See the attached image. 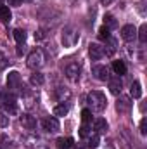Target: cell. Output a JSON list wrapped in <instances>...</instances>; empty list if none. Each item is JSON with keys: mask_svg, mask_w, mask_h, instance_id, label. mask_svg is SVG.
Wrapping results in <instances>:
<instances>
[{"mask_svg": "<svg viewBox=\"0 0 147 149\" xmlns=\"http://www.w3.org/2000/svg\"><path fill=\"white\" fill-rule=\"evenodd\" d=\"M88 104H90L94 113H102L107 106V99L101 90H92L88 94Z\"/></svg>", "mask_w": 147, "mask_h": 149, "instance_id": "1", "label": "cell"}, {"mask_svg": "<svg viewBox=\"0 0 147 149\" xmlns=\"http://www.w3.org/2000/svg\"><path fill=\"white\" fill-rule=\"evenodd\" d=\"M78 40H80V33H78V30L74 28V26H64V30H62V35H61V42H62V45L64 47H74L76 43H78Z\"/></svg>", "mask_w": 147, "mask_h": 149, "instance_id": "2", "label": "cell"}, {"mask_svg": "<svg viewBox=\"0 0 147 149\" xmlns=\"http://www.w3.org/2000/svg\"><path fill=\"white\" fill-rule=\"evenodd\" d=\"M43 64H45V54H43V50L42 49H33L28 54V68L38 71Z\"/></svg>", "mask_w": 147, "mask_h": 149, "instance_id": "3", "label": "cell"}, {"mask_svg": "<svg viewBox=\"0 0 147 149\" xmlns=\"http://www.w3.org/2000/svg\"><path fill=\"white\" fill-rule=\"evenodd\" d=\"M42 127H43V130L45 132H49V134H55V132H59V120H57V116H49V118H43L42 120Z\"/></svg>", "mask_w": 147, "mask_h": 149, "instance_id": "4", "label": "cell"}, {"mask_svg": "<svg viewBox=\"0 0 147 149\" xmlns=\"http://www.w3.org/2000/svg\"><path fill=\"white\" fill-rule=\"evenodd\" d=\"M2 106L5 108V111L9 114H16L17 113V99L14 94H7L3 99H2Z\"/></svg>", "mask_w": 147, "mask_h": 149, "instance_id": "5", "label": "cell"}, {"mask_svg": "<svg viewBox=\"0 0 147 149\" xmlns=\"http://www.w3.org/2000/svg\"><path fill=\"white\" fill-rule=\"evenodd\" d=\"M7 87L9 90H17L21 87V74L17 71H10L7 74Z\"/></svg>", "mask_w": 147, "mask_h": 149, "instance_id": "6", "label": "cell"}, {"mask_svg": "<svg viewBox=\"0 0 147 149\" xmlns=\"http://www.w3.org/2000/svg\"><path fill=\"white\" fill-rule=\"evenodd\" d=\"M88 54L94 61H99V59L104 57V47L101 43H90L88 45Z\"/></svg>", "mask_w": 147, "mask_h": 149, "instance_id": "7", "label": "cell"}, {"mask_svg": "<svg viewBox=\"0 0 147 149\" xmlns=\"http://www.w3.org/2000/svg\"><path fill=\"white\" fill-rule=\"evenodd\" d=\"M121 38L126 40V42L135 40V38H137V28H135L133 24H125V26L121 28Z\"/></svg>", "mask_w": 147, "mask_h": 149, "instance_id": "8", "label": "cell"}, {"mask_svg": "<svg viewBox=\"0 0 147 149\" xmlns=\"http://www.w3.org/2000/svg\"><path fill=\"white\" fill-rule=\"evenodd\" d=\"M92 73H94V76H95L97 80H101V81L109 80V70H107L106 66H102V64H95V66L92 68Z\"/></svg>", "mask_w": 147, "mask_h": 149, "instance_id": "9", "label": "cell"}, {"mask_svg": "<svg viewBox=\"0 0 147 149\" xmlns=\"http://www.w3.org/2000/svg\"><path fill=\"white\" fill-rule=\"evenodd\" d=\"M80 64L78 63H71V64H68L66 66V78L68 80H71V81H76L78 78H80Z\"/></svg>", "mask_w": 147, "mask_h": 149, "instance_id": "10", "label": "cell"}, {"mask_svg": "<svg viewBox=\"0 0 147 149\" xmlns=\"http://www.w3.org/2000/svg\"><path fill=\"white\" fill-rule=\"evenodd\" d=\"M107 81H109V90H111V94H114V95H121L123 83H121L119 76H112V78H109Z\"/></svg>", "mask_w": 147, "mask_h": 149, "instance_id": "11", "label": "cell"}, {"mask_svg": "<svg viewBox=\"0 0 147 149\" xmlns=\"http://www.w3.org/2000/svg\"><path fill=\"white\" fill-rule=\"evenodd\" d=\"M21 125H23L26 130H35V128H37V118L31 116V114H23V116H21Z\"/></svg>", "mask_w": 147, "mask_h": 149, "instance_id": "12", "label": "cell"}, {"mask_svg": "<svg viewBox=\"0 0 147 149\" xmlns=\"http://www.w3.org/2000/svg\"><path fill=\"white\" fill-rule=\"evenodd\" d=\"M55 97H57L59 102H66L71 97V92L68 88H64V87H59V88H55Z\"/></svg>", "mask_w": 147, "mask_h": 149, "instance_id": "13", "label": "cell"}, {"mask_svg": "<svg viewBox=\"0 0 147 149\" xmlns=\"http://www.w3.org/2000/svg\"><path fill=\"white\" fill-rule=\"evenodd\" d=\"M94 128L97 130V134H106L107 132V121L104 118H97L94 123Z\"/></svg>", "mask_w": 147, "mask_h": 149, "instance_id": "14", "label": "cell"}, {"mask_svg": "<svg viewBox=\"0 0 147 149\" xmlns=\"http://www.w3.org/2000/svg\"><path fill=\"white\" fill-rule=\"evenodd\" d=\"M130 106H132V102H130L128 97H119V99H118V104H116L118 111H128Z\"/></svg>", "mask_w": 147, "mask_h": 149, "instance_id": "15", "label": "cell"}, {"mask_svg": "<svg viewBox=\"0 0 147 149\" xmlns=\"http://www.w3.org/2000/svg\"><path fill=\"white\" fill-rule=\"evenodd\" d=\"M0 19L3 23H9L12 19V12H10V9L7 5H0Z\"/></svg>", "mask_w": 147, "mask_h": 149, "instance_id": "16", "label": "cell"}, {"mask_svg": "<svg viewBox=\"0 0 147 149\" xmlns=\"http://www.w3.org/2000/svg\"><path fill=\"white\" fill-rule=\"evenodd\" d=\"M112 71L118 74V76L125 74L126 73V66H125V63H123V61H114V63H112Z\"/></svg>", "mask_w": 147, "mask_h": 149, "instance_id": "17", "label": "cell"}, {"mask_svg": "<svg viewBox=\"0 0 147 149\" xmlns=\"http://www.w3.org/2000/svg\"><path fill=\"white\" fill-rule=\"evenodd\" d=\"M130 95H132L133 99H139V97L142 95V87H140V81H133V83H132Z\"/></svg>", "mask_w": 147, "mask_h": 149, "instance_id": "18", "label": "cell"}, {"mask_svg": "<svg viewBox=\"0 0 147 149\" xmlns=\"http://www.w3.org/2000/svg\"><path fill=\"white\" fill-rule=\"evenodd\" d=\"M43 81H45V78H43V74L35 71V73L30 76V83L31 85H35V87H40V85H43Z\"/></svg>", "mask_w": 147, "mask_h": 149, "instance_id": "19", "label": "cell"}, {"mask_svg": "<svg viewBox=\"0 0 147 149\" xmlns=\"http://www.w3.org/2000/svg\"><path fill=\"white\" fill-rule=\"evenodd\" d=\"M68 111H69V106L64 104V102H61V104H57L54 108V116H66Z\"/></svg>", "mask_w": 147, "mask_h": 149, "instance_id": "20", "label": "cell"}, {"mask_svg": "<svg viewBox=\"0 0 147 149\" xmlns=\"http://www.w3.org/2000/svg\"><path fill=\"white\" fill-rule=\"evenodd\" d=\"M73 146V139L71 137H61L59 141H57V148L59 149H68Z\"/></svg>", "mask_w": 147, "mask_h": 149, "instance_id": "21", "label": "cell"}, {"mask_svg": "<svg viewBox=\"0 0 147 149\" xmlns=\"http://www.w3.org/2000/svg\"><path fill=\"white\" fill-rule=\"evenodd\" d=\"M104 26H106L107 30H112V28H116V26H118V23H116L114 16H111V14H107V16L104 17Z\"/></svg>", "mask_w": 147, "mask_h": 149, "instance_id": "22", "label": "cell"}, {"mask_svg": "<svg viewBox=\"0 0 147 149\" xmlns=\"http://www.w3.org/2000/svg\"><path fill=\"white\" fill-rule=\"evenodd\" d=\"M14 40L17 43H24L26 42V31L24 30H14Z\"/></svg>", "mask_w": 147, "mask_h": 149, "instance_id": "23", "label": "cell"}, {"mask_svg": "<svg viewBox=\"0 0 147 149\" xmlns=\"http://www.w3.org/2000/svg\"><path fill=\"white\" fill-rule=\"evenodd\" d=\"M137 37H139V40L142 43H146L147 42V24H142L140 30H137Z\"/></svg>", "mask_w": 147, "mask_h": 149, "instance_id": "24", "label": "cell"}, {"mask_svg": "<svg viewBox=\"0 0 147 149\" xmlns=\"http://www.w3.org/2000/svg\"><path fill=\"white\" fill-rule=\"evenodd\" d=\"M99 142H101V137H99V134H90L88 135V148H97L99 146Z\"/></svg>", "mask_w": 147, "mask_h": 149, "instance_id": "25", "label": "cell"}, {"mask_svg": "<svg viewBox=\"0 0 147 149\" xmlns=\"http://www.w3.org/2000/svg\"><path fill=\"white\" fill-rule=\"evenodd\" d=\"M88 135H90V127L88 123H83L80 127V137H88Z\"/></svg>", "mask_w": 147, "mask_h": 149, "instance_id": "26", "label": "cell"}, {"mask_svg": "<svg viewBox=\"0 0 147 149\" xmlns=\"http://www.w3.org/2000/svg\"><path fill=\"white\" fill-rule=\"evenodd\" d=\"M81 120H83V123H90L92 121V111L90 109H83L81 111Z\"/></svg>", "mask_w": 147, "mask_h": 149, "instance_id": "27", "label": "cell"}, {"mask_svg": "<svg viewBox=\"0 0 147 149\" xmlns=\"http://www.w3.org/2000/svg\"><path fill=\"white\" fill-rule=\"evenodd\" d=\"M99 38H101V40H109V38H111L109 30H107L106 26H102V28L99 30Z\"/></svg>", "mask_w": 147, "mask_h": 149, "instance_id": "28", "label": "cell"}, {"mask_svg": "<svg viewBox=\"0 0 147 149\" xmlns=\"http://www.w3.org/2000/svg\"><path fill=\"white\" fill-rule=\"evenodd\" d=\"M9 125V116L5 113H0V127H7Z\"/></svg>", "mask_w": 147, "mask_h": 149, "instance_id": "29", "label": "cell"}, {"mask_svg": "<svg viewBox=\"0 0 147 149\" xmlns=\"http://www.w3.org/2000/svg\"><path fill=\"white\" fill-rule=\"evenodd\" d=\"M140 134H142V135L147 134V120L146 118H142V121H140Z\"/></svg>", "mask_w": 147, "mask_h": 149, "instance_id": "30", "label": "cell"}, {"mask_svg": "<svg viewBox=\"0 0 147 149\" xmlns=\"http://www.w3.org/2000/svg\"><path fill=\"white\" fill-rule=\"evenodd\" d=\"M5 66H7V59H5V56L2 54V50H0V71H2Z\"/></svg>", "mask_w": 147, "mask_h": 149, "instance_id": "31", "label": "cell"}, {"mask_svg": "<svg viewBox=\"0 0 147 149\" xmlns=\"http://www.w3.org/2000/svg\"><path fill=\"white\" fill-rule=\"evenodd\" d=\"M26 52V45L24 43H17V56H23Z\"/></svg>", "mask_w": 147, "mask_h": 149, "instance_id": "32", "label": "cell"}, {"mask_svg": "<svg viewBox=\"0 0 147 149\" xmlns=\"http://www.w3.org/2000/svg\"><path fill=\"white\" fill-rule=\"evenodd\" d=\"M9 5H12V7H17V5H21V0H9Z\"/></svg>", "mask_w": 147, "mask_h": 149, "instance_id": "33", "label": "cell"}, {"mask_svg": "<svg viewBox=\"0 0 147 149\" xmlns=\"http://www.w3.org/2000/svg\"><path fill=\"white\" fill-rule=\"evenodd\" d=\"M101 2H102L104 5H109V3H111V2H112V0H101Z\"/></svg>", "mask_w": 147, "mask_h": 149, "instance_id": "34", "label": "cell"}, {"mask_svg": "<svg viewBox=\"0 0 147 149\" xmlns=\"http://www.w3.org/2000/svg\"><path fill=\"white\" fill-rule=\"evenodd\" d=\"M0 106H2V94H0Z\"/></svg>", "mask_w": 147, "mask_h": 149, "instance_id": "35", "label": "cell"}, {"mask_svg": "<svg viewBox=\"0 0 147 149\" xmlns=\"http://www.w3.org/2000/svg\"><path fill=\"white\" fill-rule=\"evenodd\" d=\"M76 149H83V148H81V146H76Z\"/></svg>", "mask_w": 147, "mask_h": 149, "instance_id": "36", "label": "cell"}, {"mask_svg": "<svg viewBox=\"0 0 147 149\" xmlns=\"http://www.w3.org/2000/svg\"><path fill=\"white\" fill-rule=\"evenodd\" d=\"M0 5H3V0H0Z\"/></svg>", "mask_w": 147, "mask_h": 149, "instance_id": "37", "label": "cell"}, {"mask_svg": "<svg viewBox=\"0 0 147 149\" xmlns=\"http://www.w3.org/2000/svg\"><path fill=\"white\" fill-rule=\"evenodd\" d=\"M0 149H2V148H0Z\"/></svg>", "mask_w": 147, "mask_h": 149, "instance_id": "38", "label": "cell"}]
</instances>
